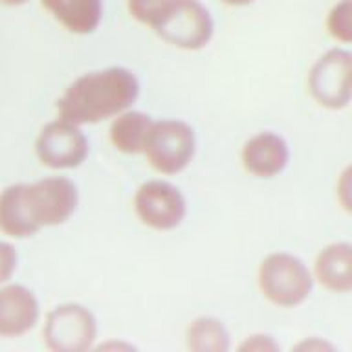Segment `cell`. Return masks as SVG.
Listing matches in <instances>:
<instances>
[{"mask_svg": "<svg viewBox=\"0 0 352 352\" xmlns=\"http://www.w3.org/2000/svg\"><path fill=\"white\" fill-rule=\"evenodd\" d=\"M296 349H302V351H327V349H334L332 345H329V343H324V341H319L318 338H312L310 341H302V343H299V345L296 346Z\"/></svg>", "mask_w": 352, "mask_h": 352, "instance_id": "cell-22", "label": "cell"}, {"mask_svg": "<svg viewBox=\"0 0 352 352\" xmlns=\"http://www.w3.org/2000/svg\"><path fill=\"white\" fill-rule=\"evenodd\" d=\"M19 266V252L10 241L0 239V286L10 283Z\"/></svg>", "mask_w": 352, "mask_h": 352, "instance_id": "cell-19", "label": "cell"}, {"mask_svg": "<svg viewBox=\"0 0 352 352\" xmlns=\"http://www.w3.org/2000/svg\"><path fill=\"white\" fill-rule=\"evenodd\" d=\"M290 147L283 136L272 131L257 132L246 140L241 151V164L248 175L258 180H272L288 167Z\"/></svg>", "mask_w": 352, "mask_h": 352, "instance_id": "cell-11", "label": "cell"}, {"mask_svg": "<svg viewBox=\"0 0 352 352\" xmlns=\"http://www.w3.org/2000/svg\"><path fill=\"white\" fill-rule=\"evenodd\" d=\"M327 32L338 43L352 44V0H340L327 15Z\"/></svg>", "mask_w": 352, "mask_h": 352, "instance_id": "cell-18", "label": "cell"}, {"mask_svg": "<svg viewBox=\"0 0 352 352\" xmlns=\"http://www.w3.org/2000/svg\"><path fill=\"white\" fill-rule=\"evenodd\" d=\"M336 192H338V202H340L341 209L352 214V164L341 170Z\"/></svg>", "mask_w": 352, "mask_h": 352, "instance_id": "cell-20", "label": "cell"}, {"mask_svg": "<svg viewBox=\"0 0 352 352\" xmlns=\"http://www.w3.org/2000/svg\"><path fill=\"white\" fill-rule=\"evenodd\" d=\"M30 0H0V6H6V8H22Z\"/></svg>", "mask_w": 352, "mask_h": 352, "instance_id": "cell-24", "label": "cell"}, {"mask_svg": "<svg viewBox=\"0 0 352 352\" xmlns=\"http://www.w3.org/2000/svg\"><path fill=\"white\" fill-rule=\"evenodd\" d=\"M132 208L138 220L148 230L173 231L184 224L187 200L170 182L147 180L136 189Z\"/></svg>", "mask_w": 352, "mask_h": 352, "instance_id": "cell-9", "label": "cell"}, {"mask_svg": "<svg viewBox=\"0 0 352 352\" xmlns=\"http://www.w3.org/2000/svg\"><path fill=\"white\" fill-rule=\"evenodd\" d=\"M28 219L35 231L57 228L74 217L79 206V189L68 176H44L22 182Z\"/></svg>", "mask_w": 352, "mask_h": 352, "instance_id": "cell-3", "label": "cell"}, {"mask_svg": "<svg viewBox=\"0 0 352 352\" xmlns=\"http://www.w3.org/2000/svg\"><path fill=\"white\" fill-rule=\"evenodd\" d=\"M220 2L230 8H246V6H252L255 0H220Z\"/></svg>", "mask_w": 352, "mask_h": 352, "instance_id": "cell-23", "label": "cell"}, {"mask_svg": "<svg viewBox=\"0 0 352 352\" xmlns=\"http://www.w3.org/2000/svg\"><path fill=\"white\" fill-rule=\"evenodd\" d=\"M314 280L332 294H352V244L332 242L314 261Z\"/></svg>", "mask_w": 352, "mask_h": 352, "instance_id": "cell-12", "label": "cell"}, {"mask_svg": "<svg viewBox=\"0 0 352 352\" xmlns=\"http://www.w3.org/2000/svg\"><path fill=\"white\" fill-rule=\"evenodd\" d=\"M153 32L175 48L198 52L211 43L214 21L200 0H175L169 13Z\"/></svg>", "mask_w": 352, "mask_h": 352, "instance_id": "cell-7", "label": "cell"}, {"mask_svg": "<svg viewBox=\"0 0 352 352\" xmlns=\"http://www.w3.org/2000/svg\"><path fill=\"white\" fill-rule=\"evenodd\" d=\"M98 334V319L81 302L57 305L44 318L43 343L52 352L92 351Z\"/></svg>", "mask_w": 352, "mask_h": 352, "instance_id": "cell-5", "label": "cell"}, {"mask_svg": "<svg viewBox=\"0 0 352 352\" xmlns=\"http://www.w3.org/2000/svg\"><path fill=\"white\" fill-rule=\"evenodd\" d=\"M186 346L191 352H228L231 349L230 330L213 316H200L187 327Z\"/></svg>", "mask_w": 352, "mask_h": 352, "instance_id": "cell-16", "label": "cell"}, {"mask_svg": "<svg viewBox=\"0 0 352 352\" xmlns=\"http://www.w3.org/2000/svg\"><path fill=\"white\" fill-rule=\"evenodd\" d=\"M279 343L268 334H253L248 336L246 340L239 345V351L244 352H274L279 351Z\"/></svg>", "mask_w": 352, "mask_h": 352, "instance_id": "cell-21", "label": "cell"}, {"mask_svg": "<svg viewBox=\"0 0 352 352\" xmlns=\"http://www.w3.org/2000/svg\"><path fill=\"white\" fill-rule=\"evenodd\" d=\"M0 235H4L8 241H24L37 235L28 219L22 182L10 184L0 191Z\"/></svg>", "mask_w": 352, "mask_h": 352, "instance_id": "cell-15", "label": "cell"}, {"mask_svg": "<svg viewBox=\"0 0 352 352\" xmlns=\"http://www.w3.org/2000/svg\"><path fill=\"white\" fill-rule=\"evenodd\" d=\"M314 283V274L307 264L288 252L270 253L258 264V292L274 307H301L312 294Z\"/></svg>", "mask_w": 352, "mask_h": 352, "instance_id": "cell-2", "label": "cell"}, {"mask_svg": "<svg viewBox=\"0 0 352 352\" xmlns=\"http://www.w3.org/2000/svg\"><path fill=\"white\" fill-rule=\"evenodd\" d=\"M33 151L38 164L46 169L72 170L87 162L90 143L82 126L55 118L38 131Z\"/></svg>", "mask_w": 352, "mask_h": 352, "instance_id": "cell-6", "label": "cell"}, {"mask_svg": "<svg viewBox=\"0 0 352 352\" xmlns=\"http://www.w3.org/2000/svg\"><path fill=\"white\" fill-rule=\"evenodd\" d=\"M173 4L175 0H126V10L129 15L142 26L154 30L169 13Z\"/></svg>", "mask_w": 352, "mask_h": 352, "instance_id": "cell-17", "label": "cell"}, {"mask_svg": "<svg viewBox=\"0 0 352 352\" xmlns=\"http://www.w3.org/2000/svg\"><path fill=\"white\" fill-rule=\"evenodd\" d=\"M153 121L151 116L134 109L125 110L112 118L109 129V140L112 147L126 156L142 154Z\"/></svg>", "mask_w": 352, "mask_h": 352, "instance_id": "cell-14", "label": "cell"}, {"mask_svg": "<svg viewBox=\"0 0 352 352\" xmlns=\"http://www.w3.org/2000/svg\"><path fill=\"white\" fill-rule=\"evenodd\" d=\"M140 90V79L125 66L88 72L72 81L57 99V118L79 126L96 125L132 109Z\"/></svg>", "mask_w": 352, "mask_h": 352, "instance_id": "cell-1", "label": "cell"}, {"mask_svg": "<svg viewBox=\"0 0 352 352\" xmlns=\"http://www.w3.org/2000/svg\"><path fill=\"white\" fill-rule=\"evenodd\" d=\"M41 321V302L32 288L21 283L0 286V338L19 340Z\"/></svg>", "mask_w": 352, "mask_h": 352, "instance_id": "cell-10", "label": "cell"}, {"mask_svg": "<svg viewBox=\"0 0 352 352\" xmlns=\"http://www.w3.org/2000/svg\"><path fill=\"white\" fill-rule=\"evenodd\" d=\"M351 87H352V70H351Z\"/></svg>", "mask_w": 352, "mask_h": 352, "instance_id": "cell-25", "label": "cell"}, {"mask_svg": "<svg viewBox=\"0 0 352 352\" xmlns=\"http://www.w3.org/2000/svg\"><path fill=\"white\" fill-rule=\"evenodd\" d=\"M352 54L332 48L324 52L308 72V92L319 107L343 110L352 101Z\"/></svg>", "mask_w": 352, "mask_h": 352, "instance_id": "cell-8", "label": "cell"}, {"mask_svg": "<svg viewBox=\"0 0 352 352\" xmlns=\"http://www.w3.org/2000/svg\"><path fill=\"white\" fill-rule=\"evenodd\" d=\"M197 153V134L184 120L153 121L143 145V156L158 175L176 176L191 165Z\"/></svg>", "mask_w": 352, "mask_h": 352, "instance_id": "cell-4", "label": "cell"}, {"mask_svg": "<svg viewBox=\"0 0 352 352\" xmlns=\"http://www.w3.org/2000/svg\"><path fill=\"white\" fill-rule=\"evenodd\" d=\"M41 6L74 35H90L103 22V0H41Z\"/></svg>", "mask_w": 352, "mask_h": 352, "instance_id": "cell-13", "label": "cell"}]
</instances>
